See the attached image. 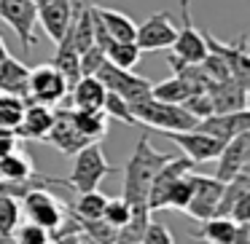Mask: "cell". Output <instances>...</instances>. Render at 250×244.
<instances>
[{
    "label": "cell",
    "instance_id": "1",
    "mask_svg": "<svg viewBox=\"0 0 250 244\" xmlns=\"http://www.w3.org/2000/svg\"><path fill=\"white\" fill-rule=\"evenodd\" d=\"M132 115H135L137 124H146L151 129L164 131H186L194 129L196 118L178 102H162V99L146 97L140 102H132Z\"/></svg>",
    "mask_w": 250,
    "mask_h": 244
},
{
    "label": "cell",
    "instance_id": "2",
    "mask_svg": "<svg viewBox=\"0 0 250 244\" xmlns=\"http://www.w3.org/2000/svg\"><path fill=\"white\" fill-rule=\"evenodd\" d=\"M116 172L119 169L108 164L100 142H89V145H83L76 153V158H73V172L65 180H67V188H73L76 193H83V190L100 188V183L108 174H116Z\"/></svg>",
    "mask_w": 250,
    "mask_h": 244
},
{
    "label": "cell",
    "instance_id": "3",
    "mask_svg": "<svg viewBox=\"0 0 250 244\" xmlns=\"http://www.w3.org/2000/svg\"><path fill=\"white\" fill-rule=\"evenodd\" d=\"M94 75L103 81V86L108 89V92L119 94L121 99H126V102H140V99L151 97V86L153 83L148 81V78L143 75H135L132 70H121V67L110 65L108 59L100 65V70L94 73Z\"/></svg>",
    "mask_w": 250,
    "mask_h": 244
},
{
    "label": "cell",
    "instance_id": "4",
    "mask_svg": "<svg viewBox=\"0 0 250 244\" xmlns=\"http://www.w3.org/2000/svg\"><path fill=\"white\" fill-rule=\"evenodd\" d=\"M22 201H24V215H27V220L35 223V225L49 228L51 233L65 223L67 209H70L65 201L54 199L46 188H33L30 193L22 196Z\"/></svg>",
    "mask_w": 250,
    "mask_h": 244
},
{
    "label": "cell",
    "instance_id": "5",
    "mask_svg": "<svg viewBox=\"0 0 250 244\" xmlns=\"http://www.w3.org/2000/svg\"><path fill=\"white\" fill-rule=\"evenodd\" d=\"M202 38H205L207 51L218 54L226 62L231 78H237L239 83L250 86V51H248V35H239L234 43H221L210 30H202Z\"/></svg>",
    "mask_w": 250,
    "mask_h": 244
},
{
    "label": "cell",
    "instance_id": "6",
    "mask_svg": "<svg viewBox=\"0 0 250 244\" xmlns=\"http://www.w3.org/2000/svg\"><path fill=\"white\" fill-rule=\"evenodd\" d=\"M169 49H172V56H178L180 62H202L207 56L202 30H196L191 19V0H180V27Z\"/></svg>",
    "mask_w": 250,
    "mask_h": 244
},
{
    "label": "cell",
    "instance_id": "7",
    "mask_svg": "<svg viewBox=\"0 0 250 244\" xmlns=\"http://www.w3.org/2000/svg\"><path fill=\"white\" fill-rule=\"evenodd\" d=\"M0 19L14 30L24 51L33 49L35 22H38V8L33 0H0Z\"/></svg>",
    "mask_w": 250,
    "mask_h": 244
},
{
    "label": "cell",
    "instance_id": "8",
    "mask_svg": "<svg viewBox=\"0 0 250 244\" xmlns=\"http://www.w3.org/2000/svg\"><path fill=\"white\" fill-rule=\"evenodd\" d=\"M70 83L65 81L60 70L54 65H38L35 70H30V86H27V99L43 105H57L67 97Z\"/></svg>",
    "mask_w": 250,
    "mask_h": 244
},
{
    "label": "cell",
    "instance_id": "9",
    "mask_svg": "<svg viewBox=\"0 0 250 244\" xmlns=\"http://www.w3.org/2000/svg\"><path fill=\"white\" fill-rule=\"evenodd\" d=\"M175 35H178V27H175L172 17L167 11H156L137 27L135 43L140 51H162L172 46Z\"/></svg>",
    "mask_w": 250,
    "mask_h": 244
},
{
    "label": "cell",
    "instance_id": "10",
    "mask_svg": "<svg viewBox=\"0 0 250 244\" xmlns=\"http://www.w3.org/2000/svg\"><path fill=\"white\" fill-rule=\"evenodd\" d=\"M194 161L188 156H172L156 174H153L151 185H148V209L156 212V209H164L167 206V193L169 188L175 185V180L183 177L186 172H191Z\"/></svg>",
    "mask_w": 250,
    "mask_h": 244
},
{
    "label": "cell",
    "instance_id": "11",
    "mask_svg": "<svg viewBox=\"0 0 250 244\" xmlns=\"http://www.w3.org/2000/svg\"><path fill=\"white\" fill-rule=\"evenodd\" d=\"M191 201L186 206V215L194 217V220H205V217L215 215V204L221 199V190H223V180L218 177H207V174H191Z\"/></svg>",
    "mask_w": 250,
    "mask_h": 244
},
{
    "label": "cell",
    "instance_id": "12",
    "mask_svg": "<svg viewBox=\"0 0 250 244\" xmlns=\"http://www.w3.org/2000/svg\"><path fill=\"white\" fill-rule=\"evenodd\" d=\"M164 134H167L178 148H183L186 156H188L194 164H202V161H212V158H218V153H221V148H223L221 140H215V137L205 134V131H199V129L164 131Z\"/></svg>",
    "mask_w": 250,
    "mask_h": 244
},
{
    "label": "cell",
    "instance_id": "13",
    "mask_svg": "<svg viewBox=\"0 0 250 244\" xmlns=\"http://www.w3.org/2000/svg\"><path fill=\"white\" fill-rule=\"evenodd\" d=\"M194 129L205 131V134L215 137L221 142H229L231 137H237L239 131L250 129V113L248 110H234V113H210L205 118L196 121Z\"/></svg>",
    "mask_w": 250,
    "mask_h": 244
},
{
    "label": "cell",
    "instance_id": "14",
    "mask_svg": "<svg viewBox=\"0 0 250 244\" xmlns=\"http://www.w3.org/2000/svg\"><path fill=\"white\" fill-rule=\"evenodd\" d=\"M250 167V129L239 131L237 137H231L229 142H223L221 153H218V180H231L239 169Z\"/></svg>",
    "mask_w": 250,
    "mask_h": 244
},
{
    "label": "cell",
    "instance_id": "15",
    "mask_svg": "<svg viewBox=\"0 0 250 244\" xmlns=\"http://www.w3.org/2000/svg\"><path fill=\"white\" fill-rule=\"evenodd\" d=\"M248 89L237 78L207 83V97L212 102V113H234V110H248Z\"/></svg>",
    "mask_w": 250,
    "mask_h": 244
},
{
    "label": "cell",
    "instance_id": "16",
    "mask_svg": "<svg viewBox=\"0 0 250 244\" xmlns=\"http://www.w3.org/2000/svg\"><path fill=\"white\" fill-rule=\"evenodd\" d=\"M51 124H54V110L43 102L27 99L22 121H19V126L14 129V137H17V140H41L43 142V137L49 134Z\"/></svg>",
    "mask_w": 250,
    "mask_h": 244
},
{
    "label": "cell",
    "instance_id": "17",
    "mask_svg": "<svg viewBox=\"0 0 250 244\" xmlns=\"http://www.w3.org/2000/svg\"><path fill=\"white\" fill-rule=\"evenodd\" d=\"M43 142L54 145L62 156H76L83 145H89V140H83V137L76 131V126L70 124L67 108H57L54 110V124H51L49 134L43 137Z\"/></svg>",
    "mask_w": 250,
    "mask_h": 244
},
{
    "label": "cell",
    "instance_id": "18",
    "mask_svg": "<svg viewBox=\"0 0 250 244\" xmlns=\"http://www.w3.org/2000/svg\"><path fill=\"white\" fill-rule=\"evenodd\" d=\"M38 22L43 24L46 35L51 40H62L65 33L70 30L73 22V8H70V0H49L43 6H38Z\"/></svg>",
    "mask_w": 250,
    "mask_h": 244
},
{
    "label": "cell",
    "instance_id": "19",
    "mask_svg": "<svg viewBox=\"0 0 250 244\" xmlns=\"http://www.w3.org/2000/svg\"><path fill=\"white\" fill-rule=\"evenodd\" d=\"M67 92H70L76 110H103L108 89L103 86V81L97 75H81Z\"/></svg>",
    "mask_w": 250,
    "mask_h": 244
},
{
    "label": "cell",
    "instance_id": "20",
    "mask_svg": "<svg viewBox=\"0 0 250 244\" xmlns=\"http://www.w3.org/2000/svg\"><path fill=\"white\" fill-rule=\"evenodd\" d=\"M27 86H30V67L24 62L14 59V56L0 59V92L27 99Z\"/></svg>",
    "mask_w": 250,
    "mask_h": 244
},
{
    "label": "cell",
    "instance_id": "21",
    "mask_svg": "<svg viewBox=\"0 0 250 244\" xmlns=\"http://www.w3.org/2000/svg\"><path fill=\"white\" fill-rule=\"evenodd\" d=\"M67 115H70V124L76 126V131L89 142H100L105 134H108V115L105 110H76L67 108Z\"/></svg>",
    "mask_w": 250,
    "mask_h": 244
},
{
    "label": "cell",
    "instance_id": "22",
    "mask_svg": "<svg viewBox=\"0 0 250 244\" xmlns=\"http://www.w3.org/2000/svg\"><path fill=\"white\" fill-rule=\"evenodd\" d=\"M202 225L196 228L191 236L196 242H207V244H231V236H234V228L237 223L231 217H221V215H212V217H205L199 220Z\"/></svg>",
    "mask_w": 250,
    "mask_h": 244
},
{
    "label": "cell",
    "instance_id": "23",
    "mask_svg": "<svg viewBox=\"0 0 250 244\" xmlns=\"http://www.w3.org/2000/svg\"><path fill=\"white\" fill-rule=\"evenodd\" d=\"M194 92H205V89L196 86V83H191V81H186V78H180V75H172V78H167V81L153 83L151 86V97L153 99H162V102H178V105Z\"/></svg>",
    "mask_w": 250,
    "mask_h": 244
},
{
    "label": "cell",
    "instance_id": "24",
    "mask_svg": "<svg viewBox=\"0 0 250 244\" xmlns=\"http://www.w3.org/2000/svg\"><path fill=\"white\" fill-rule=\"evenodd\" d=\"M51 65L65 75V81L70 83V86L81 78L78 51H76V46H73V40L67 38V33H65V38H62V40H57V54H54V59H51Z\"/></svg>",
    "mask_w": 250,
    "mask_h": 244
},
{
    "label": "cell",
    "instance_id": "25",
    "mask_svg": "<svg viewBox=\"0 0 250 244\" xmlns=\"http://www.w3.org/2000/svg\"><path fill=\"white\" fill-rule=\"evenodd\" d=\"M97 14H100V19H103L105 30H108L110 40H135L137 24L132 22L126 14L116 11V8H103V6H97Z\"/></svg>",
    "mask_w": 250,
    "mask_h": 244
},
{
    "label": "cell",
    "instance_id": "26",
    "mask_svg": "<svg viewBox=\"0 0 250 244\" xmlns=\"http://www.w3.org/2000/svg\"><path fill=\"white\" fill-rule=\"evenodd\" d=\"M140 56H143V51L137 49L135 40H110L105 46V59L110 65L121 67V70H132L140 62Z\"/></svg>",
    "mask_w": 250,
    "mask_h": 244
},
{
    "label": "cell",
    "instance_id": "27",
    "mask_svg": "<svg viewBox=\"0 0 250 244\" xmlns=\"http://www.w3.org/2000/svg\"><path fill=\"white\" fill-rule=\"evenodd\" d=\"M105 201H108V196L100 193V188L83 190V193H78V199H76V204L70 206V212L78 217V220H100Z\"/></svg>",
    "mask_w": 250,
    "mask_h": 244
},
{
    "label": "cell",
    "instance_id": "28",
    "mask_svg": "<svg viewBox=\"0 0 250 244\" xmlns=\"http://www.w3.org/2000/svg\"><path fill=\"white\" fill-rule=\"evenodd\" d=\"M35 167H33V158L24 156L19 150H11L6 156H0V177L6 180H22L27 174H33Z\"/></svg>",
    "mask_w": 250,
    "mask_h": 244
},
{
    "label": "cell",
    "instance_id": "29",
    "mask_svg": "<svg viewBox=\"0 0 250 244\" xmlns=\"http://www.w3.org/2000/svg\"><path fill=\"white\" fill-rule=\"evenodd\" d=\"M19 199H11V196H0V244L11 242L14 228L19 225Z\"/></svg>",
    "mask_w": 250,
    "mask_h": 244
},
{
    "label": "cell",
    "instance_id": "30",
    "mask_svg": "<svg viewBox=\"0 0 250 244\" xmlns=\"http://www.w3.org/2000/svg\"><path fill=\"white\" fill-rule=\"evenodd\" d=\"M24 105H27V99L0 92V129H8V131L17 129L19 121H22Z\"/></svg>",
    "mask_w": 250,
    "mask_h": 244
},
{
    "label": "cell",
    "instance_id": "31",
    "mask_svg": "<svg viewBox=\"0 0 250 244\" xmlns=\"http://www.w3.org/2000/svg\"><path fill=\"white\" fill-rule=\"evenodd\" d=\"M191 190H194V185H191V172H186L183 177H178V180H175V185L169 188L167 206H164V209L183 212L186 206H188V201H191Z\"/></svg>",
    "mask_w": 250,
    "mask_h": 244
},
{
    "label": "cell",
    "instance_id": "32",
    "mask_svg": "<svg viewBox=\"0 0 250 244\" xmlns=\"http://www.w3.org/2000/svg\"><path fill=\"white\" fill-rule=\"evenodd\" d=\"M11 239L17 244H51V231L27 220V223H22V225L14 228V236Z\"/></svg>",
    "mask_w": 250,
    "mask_h": 244
},
{
    "label": "cell",
    "instance_id": "33",
    "mask_svg": "<svg viewBox=\"0 0 250 244\" xmlns=\"http://www.w3.org/2000/svg\"><path fill=\"white\" fill-rule=\"evenodd\" d=\"M103 110H105V115H108V118H119V121H124V124H129V126H137L135 115H132V105L126 102V99H121L119 94H113V92L105 94Z\"/></svg>",
    "mask_w": 250,
    "mask_h": 244
},
{
    "label": "cell",
    "instance_id": "34",
    "mask_svg": "<svg viewBox=\"0 0 250 244\" xmlns=\"http://www.w3.org/2000/svg\"><path fill=\"white\" fill-rule=\"evenodd\" d=\"M103 217L108 225H113L116 231H119L121 225H124L126 220H129V206H126V201L121 199V196H116V199H108L105 201V206H103Z\"/></svg>",
    "mask_w": 250,
    "mask_h": 244
},
{
    "label": "cell",
    "instance_id": "35",
    "mask_svg": "<svg viewBox=\"0 0 250 244\" xmlns=\"http://www.w3.org/2000/svg\"><path fill=\"white\" fill-rule=\"evenodd\" d=\"M105 62V51L97 43H92L86 51L78 54V65H81V75H94L100 70V65Z\"/></svg>",
    "mask_w": 250,
    "mask_h": 244
},
{
    "label": "cell",
    "instance_id": "36",
    "mask_svg": "<svg viewBox=\"0 0 250 244\" xmlns=\"http://www.w3.org/2000/svg\"><path fill=\"white\" fill-rule=\"evenodd\" d=\"M180 105H183V108L188 110V113L194 115L196 121L212 113V102H210V97H207V92H194V94H188V97H186Z\"/></svg>",
    "mask_w": 250,
    "mask_h": 244
},
{
    "label": "cell",
    "instance_id": "37",
    "mask_svg": "<svg viewBox=\"0 0 250 244\" xmlns=\"http://www.w3.org/2000/svg\"><path fill=\"white\" fill-rule=\"evenodd\" d=\"M140 244H175L172 233L164 223H156V220H148L146 231L140 236Z\"/></svg>",
    "mask_w": 250,
    "mask_h": 244
},
{
    "label": "cell",
    "instance_id": "38",
    "mask_svg": "<svg viewBox=\"0 0 250 244\" xmlns=\"http://www.w3.org/2000/svg\"><path fill=\"white\" fill-rule=\"evenodd\" d=\"M229 217H231L234 223H250V193H245L242 199L231 206Z\"/></svg>",
    "mask_w": 250,
    "mask_h": 244
},
{
    "label": "cell",
    "instance_id": "39",
    "mask_svg": "<svg viewBox=\"0 0 250 244\" xmlns=\"http://www.w3.org/2000/svg\"><path fill=\"white\" fill-rule=\"evenodd\" d=\"M231 244H250V223H237Z\"/></svg>",
    "mask_w": 250,
    "mask_h": 244
},
{
    "label": "cell",
    "instance_id": "40",
    "mask_svg": "<svg viewBox=\"0 0 250 244\" xmlns=\"http://www.w3.org/2000/svg\"><path fill=\"white\" fill-rule=\"evenodd\" d=\"M54 244H81V233H62V236L51 239Z\"/></svg>",
    "mask_w": 250,
    "mask_h": 244
},
{
    "label": "cell",
    "instance_id": "41",
    "mask_svg": "<svg viewBox=\"0 0 250 244\" xmlns=\"http://www.w3.org/2000/svg\"><path fill=\"white\" fill-rule=\"evenodd\" d=\"M8 56V49H6V40H3V35H0V59H6Z\"/></svg>",
    "mask_w": 250,
    "mask_h": 244
},
{
    "label": "cell",
    "instance_id": "42",
    "mask_svg": "<svg viewBox=\"0 0 250 244\" xmlns=\"http://www.w3.org/2000/svg\"><path fill=\"white\" fill-rule=\"evenodd\" d=\"M81 244H103V242H94V239H89V236H83V233H81Z\"/></svg>",
    "mask_w": 250,
    "mask_h": 244
},
{
    "label": "cell",
    "instance_id": "43",
    "mask_svg": "<svg viewBox=\"0 0 250 244\" xmlns=\"http://www.w3.org/2000/svg\"><path fill=\"white\" fill-rule=\"evenodd\" d=\"M33 3H35V8H38V6H43V3H49V0H33Z\"/></svg>",
    "mask_w": 250,
    "mask_h": 244
},
{
    "label": "cell",
    "instance_id": "44",
    "mask_svg": "<svg viewBox=\"0 0 250 244\" xmlns=\"http://www.w3.org/2000/svg\"><path fill=\"white\" fill-rule=\"evenodd\" d=\"M6 244H17V242H14V239H11V242H6Z\"/></svg>",
    "mask_w": 250,
    "mask_h": 244
},
{
    "label": "cell",
    "instance_id": "45",
    "mask_svg": "<svg viewBox=\"0 0 250 244\" xmlns=\"http://www.w3.org/2000/svg\"><path fill=\"white\" fill-rule=\"evenodd\" d=\"M132 244H140V242H132Z\"/></svg>",
    "mask_w": 250,
    "mask_h": 244
}]
</instances>
